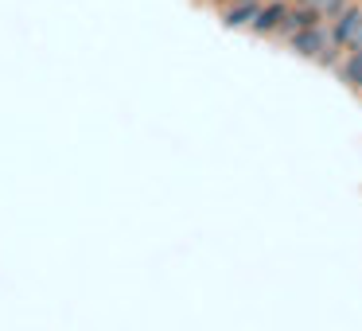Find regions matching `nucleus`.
Here are the masks:
<instances>
[{"label":"nucleus","instance_id":"obj_1","mask_svg":"<svg viewBox=\"0 0 362 331\" xmlns=\"http://www.w3.org/2000/svg\"><path fill=\"white\" fill-rule=\"evenodd\" d=\"M284 43H288V51H296L300 59H312V63H320V55L331 47V28L320 20V24H312V28H300V32L288 35Z\"/></svg>","mask_w":362,"mask_h":331},{"label":"nucleus","instance_id":"obj_2","mask_svg":"<svg viewBox=\"0 0 362 331\" xmlns=\"http://www.w3.org/2000/svg\"><path fill=\"white\" fill-rule=\"evenodd\" d=\"M331 40L343 47H362V0H351L335 20H331Z\"/></svg>","mask_w":362,"mask_h":331},{"label":"nucleus","instance_id":"obj_3","mask_svg":"<svg viewBox=\"0 0 362 331\" xmlns=\"http://www.w3.org/2000/svg\"><path fill=\"white\" fill-rule=\"evenodd\" d=\"M288 4L292 0H261V8H257V16H253L250 32L261 35V40H273V35L281 32L284 16H288Z\"/></svg>","mask_w":362,"mask_h":331},{"label":"nucleus","instance_id":"obj_4","mask_svg":"<svg viewBox=\"0 0 362 331\" xmlns=\"http://www.w3.org/2000/svg\"><path fill=\"white\" fill-rule=\"evenodd\" d=\"M320 12L312 8V4H300V0H292L288 4V16H284V24H281V32H276V40H288V35H296L300 28H312V24H320Z\"/></svg>","mask_w":362,"mask_h":331},{"label":"nucleus","instance_id":"obj_5","mask_svg":"<svg viewBox=\"0 0 362 331\" xmlns=\"http://www.w3.org/2000/svg\"><path fill=\"white\" fill-rule=\"evenodd\" d=\"M335 74H339V82H343L346 90L362 94V47H346L343 59L335 63Z\"/></svg>","mask_w":362,"mask_h":331},{"label":"nucleus","instance_id":"obj_6","mask_svg":"<svg viewBox=\"0 0 362 331\" xmlns=\"http://www.w3.org/2000/svg\"><path fill=\"white\" fill-rule=\"evenodd\" d=\"M257 8H261V0H226L218 8V16L226 28H250L253 16H257Z\"/></svg>","mask_w":362,"mask_h":331},{"label":"nucleus","instance_id":"obj_7","mask_svg":"<svg viewBox=\"0 0 362 331\" xmlns=\"http://www.w3.org/2000/svg\"><path fill=\"white\" fill-rule=\"evenodd\" d=\"M346 4H351V0H320V16H323V20H327V24H331V20H335L339 12L346 8Z\"/></svg>","mask_w":362,"mask_h":331},{"label":"nucleus","instance_id":"obj_8","mask_svg":"<svg viewBox=\"0 0 362 331\" xmlns=\"http://www.w3.org/2000/svg\"><path fill=\"white\" fill-rule=\"evenodd\" d=\"M300 4H312V8H315V12H320V0H300Z\"/></svg>","mask_w":362,"mask_h":331},{"label":"nucleus","instance_id":"obj_9","mask_svg":"<svg viewBox=\"0 0 362 331\" xmlns=\"http://www.w3.org/2000/svg\"><path fill=\"white\" fill-rule=\"evenodd\" d=\"M211 4H218V8H222V4H226V0H211Z\"/></svg>","mask_w":362,"mask_h":331}]
</instances>
